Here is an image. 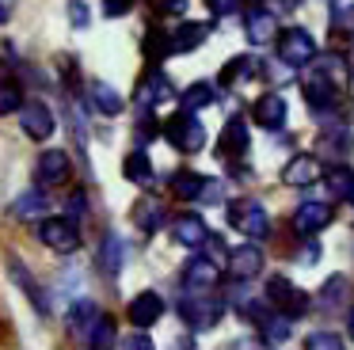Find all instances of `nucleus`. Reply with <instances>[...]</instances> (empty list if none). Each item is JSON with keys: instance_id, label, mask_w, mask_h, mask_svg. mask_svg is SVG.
I'll return each mask as SVG.
<instances>
[{"instance_id": "obj_1", "label": "nucleus", "mask_w": 354, "mask_h": 350, "mask_svg": "<svg viewBox=\"0 0 354 350\" xmlns=\"http://www.w3.org/2000/svg\"><path fill=\"white\" fill-rule=\"evenodd\" d=\"M339 91H343V84H339L335 76H328L324 68H313V73L301 80V95H305L308 107H313L316 118H324V114L339 103Z\"/></svg>"}, {"instance_id": "obj_2", "label": "nucleus", "mask_w": 354, "mask_h": 350, "mask_svg": "<svg viewBox=\"0 0 354 350\" xmlns=\"http://www.w3.org/2000/svg\"><path fill=\"white\" fill-rule=\"evenodd\" d=\"M164 137L183 152H202V145H206V129H202L198 118H194V111L171 114V118L164 122Z\"/></svg>"}, {"instance_id": "obj_3", "label": "nucleus", "mask_w": 354, "mask_h": 350, "mask_svg": "<svg viewBox=\"0 0 354 350\" xmlns=\"http://www.w3.org/2000/svg\"><path fill=\"white\" fill-rule=\"evenodd\" d=\"M221 312H225V301L221 297H209V293H187L183 301H179V316H183L194 331L214 327L217 320H221Z\"/></svg>"}, {"instance_id": "obj_4", "label": "nucleus", "mask_w": 354, "mask_h": 350, "mask_svg": "<svg viewBox=\"0 0 354 350\" xmlns=\"http://www.w3.org/2000/svg\"><path fill=\"white\" fill-rule=\"evenodd\" d=\"M229 221L232 228H240V232L248 236V240H263V236H270V217L267 210H263L259 202H252V198H240V202L229 205Z\"/></svg>"}, {"instance_id": "obj_5", "label": "nucleus", "mask_w": 354, "mask_h": 350, "mask_svg": "<svg viewBox=\"0 0 354 350\" xmlns=\"http://www.w3.org/2000/svg\"><path fill=\"white\" fill-rule=\"evenodd\" d=\"M278 57L286 61V65H308V61L316 57V38L308 35L305 27H290L278 35Z\"/></svg>"}, {"instance_id": "obj_6", "label": "nucleus", "mask_w": 354, "mask_h": 350, "mask_svg": "<svg viewBox=\"0 0 354 350\" xmlns=\"http://www.w3.org/2000/svg\"><path fill=\"white\" fill-rule=\"evenodd\" d=\"M267 304H274V312H286V316L293 320V316H301V312L308 308V297L301 293L290 278L274 274V278L267 282Z\"/></svg>"}, {"instance_id": "obj_7", "label": "nucleus", "mask_w": 354, "mask_h": 350, "mask_svg": "<svg viewBox=\"0 0 354 350\" xmlns=\"http://www.w3.org/2000/svg\"><path fill=\"white\" fill-rule=\"evenodd\" d=\"M39 240L46 243V248H54V251H65V255L80 248V232H77V225H73L69 217L42 221V225H39Z\"/></svg>"}, {"instance_id": "obj_8", "label": "nucleus", "mask_w": 354, "mask_h": 350, "mask_svg": "<svg viewBox=\"0 0 354 350\" xmlns=\"http://www.w3.org/2000/svg\"><path fill=\"white\" fill-rule=\"evenodd\" d=\"M19 126H24V133L31 137V141H46L50 133H54V126H57V118H54V111H50L46 103H24V111H19Z\"/></svg>"}, {"instance_id": "obj_9", "label": "nucleus", "mask_w": 354, "mask_h": 350, "mask_svg": "<svg viewBox=\"0 0 354 350\" xmlns=\"http://www.w3.org/2000/svg\"><path fill=\"white\" fill-rule=\"evenodd\" d=\"M335 217V210H331V202H320V198H305V202L297 205V213H293V225H297V232H320L328 221Z\"/></svg>"}, {"instance_id": "obj_10", "label": "nucleus", "mask_w": 354, "mask_h": 350, "mask_svg": "<svg viewBox=\"0 0 354 350\" xmlns=\"http://www.w3.org/2000/svg\"><path fill=\"white\" fill-rule=\"evenodd\" d=\"M225 266H229V274L236 282H248V278H255V274L263 270V251L255 248V243H240V248L229 251Z\"/></svg>"}, {"instance_id": "obj_11", "label": "nucleus", "mask_w": 354, "mask_h": 350, "mask_svg": "<svg viewBox=\"0 0 354 350\" xmlns=\"http://www.w3.org/2000/svg\"><path fill=\"white\" fill-rule=\"evenodd\" d=\"M217 282V259H191V263L183 266V289L187 293H206V289H214Z\"/></svg>"}, {"instance_id": "obj_12", "label": "nucleus", "mask_w": 354, "mask_h": 350, "mask_svg": "<svg viewBox=\"0 0 354 350\" xmlns=\"http://www.w3.org/2000/svg\"><path fill=\"white\" fill-rule=\"evenodd\" d=\"M126 316H130V324H133V327H149V324H156V320L164 316V297H160V293H153V289H145V293H138V297L130 301Z\"/></svg>"}, {"instance_id": "obj_13", "label": "nucleus", "mask_w": 354, "mask_h": 350, "mask_svg": "<svg viewBox=\"0 0 354 350\" xmlns=\"http://www.w3.org/2000/svg\"><path fill=\"white\" fill-rule=\"evenodd\" d=\"M217 152H221L225 160H229V156H244V152H248V122H244V114H232V118L225 122L221 137H217Z\"/></svg>"}, {"instance_id": "obj_14", "label": "nucleus", "mask_w": 354, "mask_h": 350, "mask_svg": "<svg viewBox=\"0 0 354 350\" xmlns=\"http://www.w3.org/2000/svg\"><path fill=\"white\" fill-rule=\"evenodd\" d=\"M274 30H278V19L267 12V8H252V12L244 15V35L252 46H267L274 42Z\"/></svg>"}, {"instance_id": "obj_15", "label": "nucleus", "mask_w": 354, "mask_h": 350, "mask_svg": "<svg viewBox=\"0 0 354 350\" xmlns=\"http://www.w3.org/2000/svg\"><path fill=\"white\" fill-rule=\"evenodd\" d=\"M252 118L259 122L263 129H282L286 126V99L282 95H263V99H255V111H252Z\"/></svg>"}, {"instance_id": "obj_16", "label": "nucleus", "mask_w": 354, "mask_h": 350, "mask_svg": "<svg viewBox=\"0 0 354 350\" xmlns=\"http://www.w3.org/2000/svg\"><path fill=\"white\" fill-rule=\"evenodd\" d=\"M164 99H171V80L164 73H149L145 80L138 84V107L149 111V107L164 103Z\"/></svg>"}, {"instance_id": "obj_17", "label": "nucleus", "mask_w": 354, "mask_h": 350, "mask_svg": "<svg viewBox=\"0 0 354 350\" xmlns=\"http://www.w3.org/2000/svg\"><path fill=\"white\" fill-rule=\"evenodd\" d=\"M88 103H92V111L107 114V118L122 114V95H118L107 80H92V84H88Z\"/></svg>"}, {"instance_id": "obj_18", "label": "nucleus", "mask_w": 354, "mask_h": 350, "mask_svg": "<svg viewBox=\"0 0 354 350\" xmlns=\"http://www.w3.org/2000/svg\"><path fill=\"white\" fill-rule=\"evenodd\" d=\"M176 240L183 243V248H202V243L209 240L206 221H202L198 213H183V217L176 221Z\"/></svg>"}, {"instance_id": "obj_19", "label": "nucleus", "mask_w": 354, "mask_h": 350, "mask_svg": "<svg viewBox=\"0 0 354 350\" xmlns=\"http://www.w3.org/2000/svg\"><path fill=\"white\" fill-rule=\"evenodd\" d=\"M282 179L290 183V187H308V183L320 179V160L316 156H293L290 164H286Z\"/></svg>"}, {"instance_id": "obj_20", "label": "nucleus", "mask_w": 354, "mask_h": 350, "mask_svg": "<svg viewBox=\"0 0 354 350\" xmlns=\"http://www.w3.org/2000/svg\"><path fill=\"white\" fill-rule=\"evenodd\" d=\"M39 179L42 183H65L69 179V156L62 149H46L39 156Z\"/></svg>"}, {"instance_id": "obj_21", "label": "nucleus", "mask_w": 354, "mask_h": 350, "mask_svg": "<svg viewBox=\"0 0 354 350\" xmlns=\"http://www.w3.org/2000/svg\"><path fill=\"white\" fill-rule=\"evenodd\" d=\"M100 263L107 274H118L126 266V240L118 232H107L103 236V248H100Z\"/></svg>"}, {"instance_id": "obj_22", "label": "nucleus", "mask_w": 354, "mask_h": 350, "mask_svg": "<svg viewBox=\"0 0 354 350\" xmlns=\"http://www.w3.org/2000/svg\"><path fill=\"white\" fill-rule=\"evenodd\" d=\"M206 35H209L206 23H183V27L171 35V53H191V50H198V46L206 42Z\"/></svg>"}, {"instance_id": "obj_23", "label": "nucleus", "mask_w": 354, "mask_h": 350, "mask_svg": "<svg viewBox=\"0 0 354 350\" xmlns=\"http://www.w3.org/2000/svg\"><path fill=\"white\" fill-rule=\"evenodd\" d=\"M122 172H126V179L138 183V187H153V183H156V172H153V164H149V156L141 149L130 152V156L122 160Z\"/></svg>"}, {"instance_id": "obj_24", "label": "nucleus", "mask_w": 354, "mask_h": 350, "mask_svg": "<svg viewBox=\"0 0 354 350\" xmlns=\"http://www.w3.org/2000/svg\"><path fill=\"white\" fill-rule=\"evenodd\" d=\"M255 68H259V61H255V57L236 53V57H232L229 65L221 68V84H248V80L255 76Z\"/></svg>"}, {"instance_id": "obj_25", "label": "nucleus", "mask_w": 354, "mask_h": 350, "mask_svg": "<svg viewBox=\"0 0 354 350\" xmlns=\"http://www.w3.org/2000/svg\"><path fill=\"white\" fill-rule=\"evenodd\" d=\"M133 225H138L141 232H156V228L164 225V205L153 202V198L138 202V210H133Z\"/></svg>"}, {"instance_id": "obj_26", "label": "nucleus", "mask_w": 354, "mask_h": 350, "mask_svg": "<svg viewBox=\"0 0 354 350\" xmlns=\"http://www.w3.org/2000/svg\"><path fill=\"white\" fill-rule=\"evenodd\" d=\"M84 342H88L92 350H111V347H115V320L100 316V320H95V324L84 331Z\"/></svg>"}, {"instance_id": "obj_27", "label": "nucleus", "mask_w": 354, "mask_h": 350, "mask_svg": "<svg viewBox=\"0 0 354 350\" xmlns=\"http://www.w3.org/2000/svg\"><path fill=\"white\" fill-rule=\"evenodd\" d=\"M46 194H42L39 187L35 190H24V194L16 198V217L19 221H31V217H42V213H46Z\"/></svg>"}, {"instance_id": "obj_28", "label": "nucleus", "mask_w": 354, "mask_h": 350, "mask_svg": "<svg viewBox=\"0 0 354 350\" xmlns=\"http://www.w3.org/2000/svg\"><path fill=\"white\" fill-rule=\"evenodd\" d=\"M202 187H206V179H202V175H194V172H179L176 179H171V190H176L183 202H198Z\"/></svg>"}, {"instance_id": "obj_29", "label": "nucleus", "mask_w": 354, "mask_h": 350, "mask_svg": "<svg viewBox=\"0 0 354 350\" xmlns=\"http://www.w3.org/2000/svg\"><path fill=\"white\" fill-rule=\"evenodd\" d=\"M214 84L209 80H198V84H191V88L183 91V111H202L206 103H214Z\"/></svg>"}, {"instance_id": "obj_30", "label": "nucleus", "mask_w": 354, "mask_h": 350, "mask_svg": "<svg viewBox=\"0 0 354 350\" xmlns=\"http://www.w3.org/2000/svg\"><path fill=\"white\" fill-rule=\"evenodd\" d=\"M324 152H328V156H335V160H346L354 152L351 133H346V129H331V133H324Z\"/></svg>"}, {"instance_id": "obj_31", "label": "nucleus", "mask_w": 354, "mask_h": 350, "mask_svg": "<svg viewBox=\"0 0 354 350\" xmlns=\"http://www.w3.org/2000/svg\"><path fill=\"white\" fill-rule=\"evenodd\" d=\"M92 320H100V308H95L92 301H77L69 308V327H73V331H88Z\"/></svg>"}, {"instance_id": "obj_32", "label": "nucleus", "mask_w": 354, "mask_h": 350, "mask_svg": "<svg viewBox=\"0 0 354 350\" xmlns=\"http://www.w3.org/2000/svg\"><path fill=\"white\" fill-rule=\"evenodd\" d=\"M263 335H267V342H286L290 339V316H286V312L267 316L263 320Z\"/></svg>"}, {"instance_id": "obj_33", "label": "nucleus", "mask_w": 354, "mask_h": 350, "mask_svg": "<svg viewBox=\"0 0 354 350\" xmlns=\"http://www.w3.org/2000/svg\"><path fill=\"white\" fill-rule=\"evenodd\" d=\"M0 111H4V114H19V111H24V91H19L16 80H4V88H0Z\"/></svg>"}, {"instance_id": "obj_34", "label": "nucleus", "mask_w": 354, "mask_h": 350, "mask_svg": "<svg viewBox=\"0 0 354 350\" xmlns=\"http://www.w3.org/2000/svg\"><path fill=\"white\" fill-rule=\"evenodd\" d=\"M328 187H331V194H335V198H354V175L346 172V167H331Z\"/></svg>"}, {"instance_id": "obj_35", "label": "nucleus", "mask_w": 354, "mask_h": 350, "mask_svg": "<svg viewBox=\"0 0 354 350\" xmlns=\"http://www.w3.org/2000/svg\"><path fill=\"white\" fill-rule=\"evenodd\" d=\"M305 350H346L343 339H339L335 331H316L305 339Z\"/></svg>"}, {"instance_id": "obj_36", "label": "nucleus", "mask_w": 354, "mask_h": 350, "mask_svg": "<svg viewBox=\"0 0 354 350\" xmlns=\"http://www.w3.org/2000/svg\"><path fill=\"white\" fill-rule=\"evenodd\" d=\"M343 297H346V278H331L328 286H324V308L343 304Z\"/></svg>"}, {"instance_id": "obj_37", "label": "nucleus", "mask_w": 354, "mask_h": 350, "mask_svg": "<svg viewBox=\"0 0 354 350\" xmlns=\"http://www.w3.org/2000/svg\"><path fill=\"white\" fill-rule=\"evenodd\" d=\"M122 350H156V347H153V339H149V335H126Z\"/></svg>"}, {"instance_id": "obj_38", "label": "nucleus", "mask_w": 354, "mask_h": 350, "mask_svg": "<svg viewBox=\"0 0 354 350\" xmlns=\"http://www.w3.org/2000/svg\"><path fill=\"white\" fill-rule=\"evenodd\" d=\"M209 8H214V15H229V12H236L240 8V0H206Z\"/></svg>"}, {"instance_id": "obj_39", "label": "nucleus", "mask_w": 354, "mask_h": 350, "mask_svg": "<svg viewBox=\"0 0 354 350\" xmlns=\"http://www.w3.org/2000/svg\"><path fill=\"white\" fill-rule=\"evenodd\" d=\"M156 8H160V12H168V15H183L187 0H156Z\"/></svg>"}, {"instance_id": "obj_40", "label": "nucleus", "mask_w": 354, "mask_h": 350, "mask_svg": "<svg viewBox=\"0 0 354 350\" xmlns=\"http://www.w3.org/2000/svg\"><path fill=\"white\" fill-rule=\"evenodd\" d=\"M69 15H73V27H88V8L80 4V0L69 8Z\"/></svg>"}, {"instance_id": "obj_41", "label": "nucleus", "mask_w": 354, "mask_h": 350, "mask_svg": "<svg viewBox=\"0 0 354 350\" xmlns=\"http://www.w3.org/2000/svg\"><path fill=\"white\" fill-rule=\"evenodd\" d=\"M149 137H156V122L141 118V126H138V141H141V145H149Z\"/></svg>"}, {"instance_id": "obj_42", "label": "nucleus", "mask_w": 354, "mask_h": 350, "mask_svg": "<svg viewBox=\"0 0 354 350\" xmlns=\"http://www.w3.org/2000/svg\"><path fill=\"white\" fill-rule=\"evenodd\" d=\"M130 4H133V0H103V12H107V15H122Z\"/></svg>"}, {"instance_id": "obj_43", "label": "nucleus", "mask_w": 354, "mask_h": 350, "mask_svg": "<svg viewBox=\"0 0 354 350\" xmlns=\"http://www.w3.org/2000/svg\"><path fill=\"white\" fill-rule=\"evenodd\" d=\"M84 202H88V198L77 190V194L69 198V205H65V210H69V217H80V213H84Z\"/></svg>"}, {"instance_id": "obj_44", "label": "nucleus", "mask_w": 354, "mask_h": 350, "mask_svg": "<svg viewBox=\"0 0 354 350\" xmlns=\"http://www.w3.org/2000/svg\"><path fill=\"white\" fill-rule=\"evenodd\" d=\"M282 4H286V8H297V4H301V0H282Z\"/></svg>"}, {"instance_id": "obj_45", "label": "nucleus", "mask_w": 354, "mask_h": 350, "mask_svg": "<svg viewBox=\"0 0 354 350\" xmlns=\"http://www.w3.org/2000/svg\"><path fill=\"white\" fill-rule=\"evenodd\" d=\"M351 335H354V308H351Z\"/></svg>"}]
</instances>
